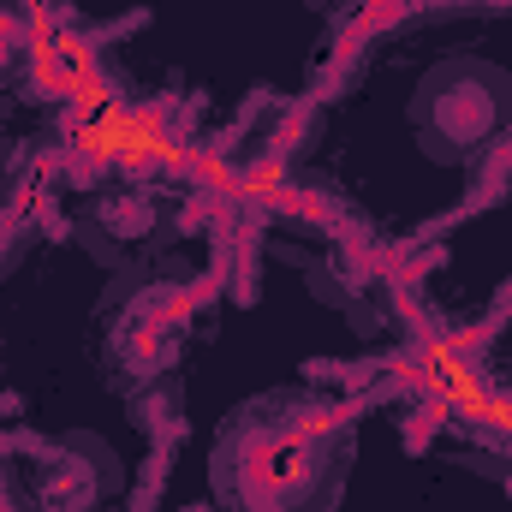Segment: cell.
Returning a JSON list of instances; mask_svg holds the SVG:
<instances>
[{
	"mask_svg": "<svg viewBox=\"0 0 512 512\" xmlns=\"http://www.w3.org/2000/svg\"><path fill=\"white\" fill-rule=\"evenodd\" d=\"M0 512H12V507H6V495H0Z\"/></svg>",
	"mask_w": 512,
	"mask_h": 512,
	"instance_id": "obj_4",
	"label": "cell"
},
{
	"mask_svg": "<svg viewBox=\"0 0 512 512\" xmlns=\"http://www.w3.org/2000/svg\"><path fill=\"white\" fill-rule=\"evenodd\" d=\"M78 149L96 155V161H114V167H185L197 161L161 120V108H102L78 126Z\"/></svg>",
	"mask_w": 512,
	"mask_h": 512,
	"instance_id": "obj_2",
	"label": "cell"
},
{
	"mask_svg": "<svg viewBox=\"0 0 512 512\" xmlns=\"http://www.w3.org/2000/svg\"><path fill=\"white\" fill-rule=\"evenodd\" d=\"M423 387H429L453 417H465V423H477V429H495V435H512V399L489 393L447 346H429V352H423Z\"/></svg>",
	"mask_w": 512,
	"mask_h": 512,
	"instance_id": "obj_3",
	"label": "cell"
},
{
	"mask_svg": "<svg viewBox=\"0 0 512 512\" xmlns=\"http://www.w3.org/2000/svg\"><path fill=\"white\" fill-rule=\"evenodd\" d=\"M322 6H340V0H322Z\"/></svg>",
	"mask_w": 512,
	"mask_h": 512,
	"instance_id": "obj_5",
	"label": "cell"
},
{
	"mask_svg": "<svg viewBox=\"0 0 512 512\" xmlns=\"http://www.w3.org/2000/svg\"><path fill=\"white\" fill-rule=\"evenodd\" d=\"M512 108V90L501 72L489 66H447L423 84L417 102V131L435 155H465L477 143H489Z\"/></svg>",
	"mask_w": 512,
	"mask_h": 512,
	"instance_id": "obj_1",
	"label": "cell"
}]
</instances>
